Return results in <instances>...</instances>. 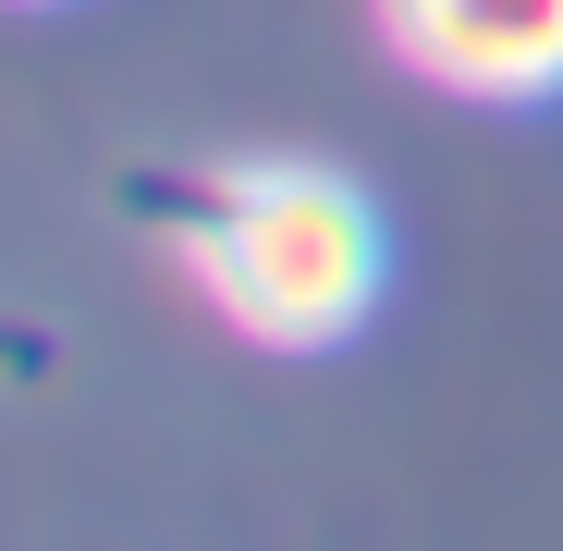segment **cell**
Instances as JSON below:
<instances>
[{
    "instance_id": "obj_1",
    "label": "cell",
    "mask_w": 563,
    "mask_h": 551,
    "mask_svg": "<svg viewBox=\"0 0 563 551\" xmlns=\"http://www.w3.org/2000/svg\"><path fill=\"white\" fill-rule=\"evenodd\" d=\"M184 269L197 295L269 343V355H331L380 319L393 283V233L367 209V184H343L331 159H245L221 172L197 221H184Z\"/></svg>"
},
{
    "instance_id": "obj_2",
    "label": "cell",
    "mask_w": 563,
    "mask_h": 551,
    "mask_svg": "<svg viewBox=\"0 0 563 551\" xmlns=\"http://www.w3.org/2000/svg\"><path fill=\"white\" fill-rule=\"evenodd\" d=\"M380 37L441 99H478V111L563 99V0H380Z\"/></svg>"
}]
</instances>
